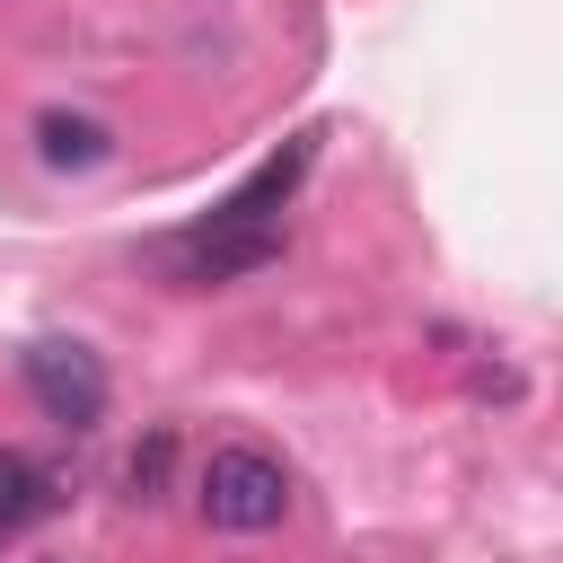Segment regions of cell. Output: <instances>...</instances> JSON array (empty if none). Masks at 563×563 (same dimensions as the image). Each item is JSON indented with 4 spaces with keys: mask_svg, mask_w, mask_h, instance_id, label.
<instances>
[{
    "mask_svg": "<svg viewBox=\"0 0 563 563\" xmlns=\"http://www.w3.org/2000/svg\"><path fill=\"white\" fill-rule=\"evenodd\" d=\"M194 510H202L211 528H229V537H264V528L290 519V466H282L273 449L229 440V449L202 457V475H194Z\"/></svg>",
    "mask_w": 563,
    "mask_h": 563,
    "instance_id": "6da1fadb",
    "label": "cell"
},
{
    "mask_svg": "<svg viewBox=\"0 0 563 563\" xmlns=\"http://www.w3.org/2000/svg\"><path fill=\"white\" fill-rule=\"evenodd\" d=\"M273 255H282V220H220V211H202L194 229L158 238V273H167L176 290L246 282V273H264Z\"/></svg>",
    "mask_w": 563,
    "mask_h": 563,
    "instance_id": "7a4b0ae2",
    "label": "cell"
},
{
    "mask_svg": "<svg viewBox=\"0 0 563 563\" xmlns=\"http://www.w3.org/2000/svg\"><path fill=\"white\" fill-rule=\"evenodd\" d=\"M18 378H26V396L44 405V422H62V431H97V422H106V361H97L88 343L35 334V343L18 352Z\"/></svg>",
    "mask_w": 563,
    "mask_h": 563,
    "instance_id": "3957f363",
    "label": "cell"
},
{
    "mask_svg": "<svg viewBox=\"0 0 563 563\" xmlns=\"http://www.w3.org/2000/svg\"><path fill=\"white\" fill-rule=\"evenodd\" d=\"M106 150H114V132L97 114H79V106H44L35 114V158L53 176H88V167H106Z\"/></svg>",
    "mask_w": 563,
    "mask_h": 563,
    "instance_id": "277c9868",
    "label": "cell"
},
{
    "mask_svg": "<svg viewBox=\"0 0 563 563\" xmlns=\"http://www.w3.org/2000/svg\"><path fill=\"white\" fill-rule=\"evenodd\" d=\"M53 510V484H44V466H26L18 449H0V537H18L26 519H44Z\"/></svg>",
    "mask_w": 563,
    "mask_h": 563,
    "instance_id": "5b68a950",
    "label": "cell"
},
{
    "mask_svg": "<svg viewBox=\"0 0 563 563\" xmlns=\"http://www.w3.org/2000/svg\"><path fill=\"white\" fill-rule=\"evenodd\" d=\"M167 457H176V440H167V431H150V449H132V493H141V501L158 493V475H167Z\"/></svg>",
    "mask_w": 563,
    "mask_h": 563,
    "instance_id": "8992f818",
    "label": "cell"
}]
</instances>
